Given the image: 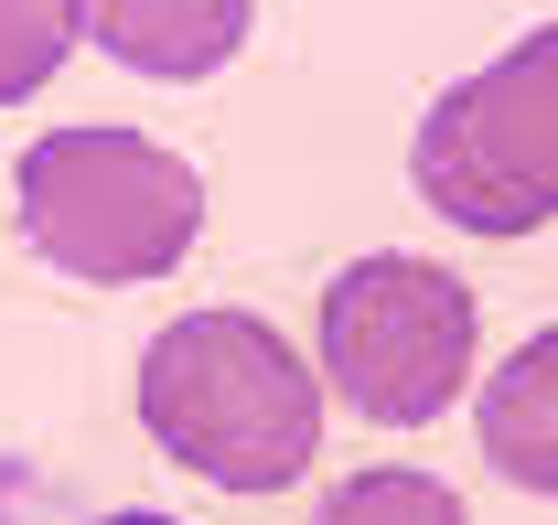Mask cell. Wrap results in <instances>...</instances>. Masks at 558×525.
I'll return each mask as SVG.
<instances>
[{
    "label": "cell",
    "instance_id": "9",
    "mask_svg": "<svg viewBox=\"0 0 558 525\" xmlns=\"http://www.w3.org/2000/svg\"><path fill=\"white\" fill-rule=\"evenodd\" d=\"M97 525H183V515H97Z\"/></svg>",
    "mask_w": 558,
    "mask_h": 525
},
{
    "label": "cell",
    "instance_id": "7",
    "mask_svg": "<svg viewBox=\"0 0 558 525\" xmlns=\"http://www.w3.org/2000/svg\"><path fill=\"white\" fill-rule=\"evenodd\" d=\"M312 525H462V493L429 472H354V483H333V504Z\"/></svg>",
    "mask_w": 558,
    "mask_h": 525
},
{
    "label": "cell",
    "instance_id": "1",
    "mask_svg": "<svg viewBox=\"0 0 558 525\" xmlns=\"http://www.w3.org/2000/svg\"><path fill=\"white\" fill-rule=\"evenodd\" d=\"M140 429L226 493H279L323 451V387L258 312H183L140 354Z\"/></svg>",
    "mask_w": 558,
    "mask_h": 525
},
{
    "label": "cell",
    "instance_id": "4",
    "mask_svg": "<svg viewBox=\"0 0 558 525\" xmlns=\"http://www.w3.org/2000/svg\"><path fill=\"white\" fill-rule=\"evenodd\" d=\"M333 396L376 429H429L473 376V290L429 258H354L323 290Z\"/></svg>",
    "mask_w": 558,
    "mask_h": 525
},
{
    "label": "cell",
    "instance_id": "2",
    "mask_svg": "<svg viewBox=\"0 0 558 525\" xmlns=\"http://www.w3.org/2000/svg\"><path fill=\"white\" fill-rule=\"evenodd\" d=\"M194 225H205L194 161L140 130H54L22 150V236L65 279H97V290L161 279L194 258Z\"/></svg>",
    "mask_w": 558,
    "mask_h": 525
},
{
    "label": "cell",
    "instance_id": "5",
    "mask_svg": "<svg viewBox=\"0 0 558 525\" xmlns=\"http://www.w3.org/2000/svg\"><path fill=\"white\" fill-rule=\"evenodd\" d=\"M65 11L108 65L150 86H205L215 65L247 54V22H258V0H65Z\"/></svg>",
    "mask_w": 558,
    "mask_h": 525
},
{
    "label": "cell",
    "instance_id": "8",
    "mask_svg": "<svg viewBox=\"0 0 558 525\" xmlns=\"http://www.w3.org/2000/svg\"><path fill=\"white\" fill-rule=\"evenodd\" d=\"M65 44H75L65 0H0V108H22L33 86H54Z\"/></svg>",
    "mask_w": 558,
    "mask_h": 525
},
{
    "label": "cell",
    "instance_id": "3",
    "mask_svg": "<svg viewBox=\"0 0 558 525\" xmlns=\"http://www.w3.org/2000/svg\"><path fill=\"white\" fill-rule=\"evenodd\" d=\"M409 172L462 236H537V225H558V22L505 44L484 75L429 97Z\"/></svg>",
    "mask_w": 558,
    "mask_h": 525
},
{
    "label": "cell",
    "instance_id": "6",
    "mask_svg": "<svg viewBox=\"0 0 558 525\" xmlns=\"http://www.w3.org/2000/svg\"><path fill=\"white\" fill-rule=\"evenodd\" d=\"M473 429H484V461L515 493H558V322L526 332V343L494 365Z\"/></svg>",
    "mask_w": 558,
    "mask_h": 525
}]
</instances>
